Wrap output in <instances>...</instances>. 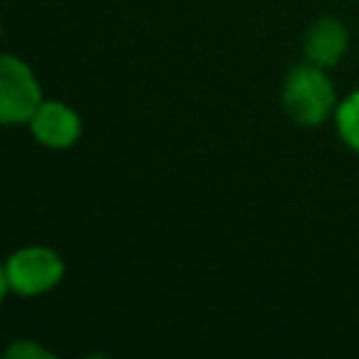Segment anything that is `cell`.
<instances>
[{"label": "cell", "mask_w": 359, "mask_h": 359, "mask_svg": "<svg viewBox=\"0 0 359 359\" xmlns=\"http://www.w3.org/2000/svg\"><path fill=\"white\" fill-rule=\"evenodd\" d=\"M280 104L297 126H320L328 118H334L339 101L325 67L300 62V65H292L283 76Z\"/></svg>", "instance_id": "1"}, {"label": "cell", "mask_w": 359, "mask_h": 359, "mask_svg": "<svg viewBox=\"0 0 359 359\" xmlns=\"http://www.w3.org/2000/svg\"><path fill=\"white\" fill-rule=\"evenodd\" d=\"M67 264L62 252L45 244H28L6 258L8 292L17 297H42L65 280Z\"/></svg>", "instance_id": "2"}, {"label": "cell", "mask_w": 359, "mask_h": 359, "mask_svg": "<svg viewBox=\"0 0 359 359\" xmlns=\"http://www.w3.org/2000/svg\"><path fill=\"white\" fill-rule=\"evenodd\" d=\"M42 98L34 67L14 53H0V126L28 123Z\"/></svg>", "instance_id": "3"}, {"label": "cell", "mask_w": 359, "mask_h": 359, "mask_svg": "<svg viewBox=\"0 0 359 359\" xmlns=\"http://www.w3.org/2000/svg\"><path fill=\"white\" fill-rule=\"evenodd\" d=\"M28 129L39 146L62 151V149H73L81 140L84 123L70 104L59 98H42V104L34 109L28 121Z\"/></svg>", "instance_id": "4"}, {"label": "cell", "mask_w": 359, "mask_h": 359, "mask_svg": "<svg viewBox=\"0 0 359 359\" xmlns=\"http://www.w3.org/2000/svg\"><path fill=\"white\" fill-rule=\"evenodd\" d=\"M348 50V28L337 17H317L303 34V56L317 67H337Z\"/></svg>", "instance_id": "5"}, {"label": "cell", "mask_w": 359, "mask_h": 359, "mask_svg": "<svg viewBox=\"0 0 359 359\" xmlns=\"http://www.w3.org/2000/svg\"><path fill=\"white\" fill-rule=\"evenodd\" d=\"M334 123H337L342 143L359 154V90H353L348 98H342L337 104Z\"/></svg>", "instance_id": "6"}, {"label": "cell", "mask_w": 359, "mask_h": 359, "mask_svg": "<svg viewBox=\"0 0 359 359\" xmlns=\"http://www.w3.org/2000/svg\"><path fill=\"white\" fill-rule=\"evenodd\" d=\"M6 356H22V359H25V356H39V359H42V356H53V351H48V348L39 345V342H28V339L22 342V339H17V342H11V345L6 348Z\"/></svg>", "instance_id": "7"}, {"label": "cell", "mask_w": 359, "mask_h": 359, "mask_svg": "<svg viewBox=\"0 0 359 359\" xmlns=\"http://www.w3.org/2000/svg\"><path fill=\"white\" fill-rule=\"evenodd\" d=\"M6 294H11V292H8V280H6V261H0V306H3Z\"/></svg>", "instance_id": "8"}, {"label": "cell", "mask_w": 359, "mask_h": 359, "mask_svg": "<svg viewBox=\"0 0 359 359\" xmlns=\"http://www.w3.org/2000/svg\"><path fill=\"white\" fill-rule=\"evenodd\" d=\"M0 36H3V20H0Z\"/></svg>", "instance_id": "9"}]
</instances>
